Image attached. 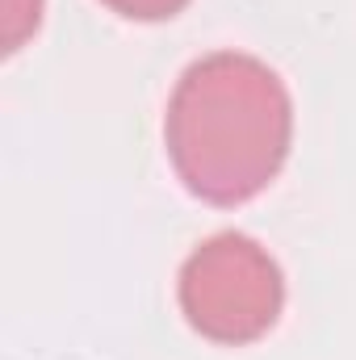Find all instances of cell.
I'll return each instance as SVG.
<instances>
[{
  "label": "cell",
  "mask_w": 356,
  "mask_h": 360,
  "mask_svg": "<svg viewBox=\"0 0 356 360\" xmlns=\"http://www.w3.org/2000/svg\"><path fill=\"white\" fill-rule=\"evenodd\" d=\"M180 184L205 205L260 197L293 147V96L276 68L243 51H210L180 72L164 113Z\"/></svg>",
  "instance_id": "1"
},
{
  "label": "cell",
  "mask_w": 356,
  "mask_h": 360,
  "mask_svg": "<svg viewBox=\"0 0 356 360\" xmlns=\"http://www.w3.org/2000/svg\"><path fill=\"white\" fill-rule=\"evenodd\" d=\"M184 323L222 348L265 340L285 310V272L243 231H218L189 252L177 276Z\"/></svg>",
  "instance_id": "2"
},
{
  "label": "cell",
  "mask_w": 356,
  "mask_h": 360,
  "mask_svg": "<svg viewBox=\"0 0 356 360\" xmlns=\"http://www.w3.org/2000/svg\"><path fill=\"white\" fill-rule=\"evenodd\" d=\"M101 4L113 8L117 17H130V21H168L189 0H101Z\"/></svg>",
  "instance_id": "4"
},
{
  "label": "cell",
  "mask_w": 356,
  "mask_h": 360,
  "mask_svg": "<svg viewBox=\"0 0 356 360\" xmlns=\"http://www.w3.org/2000/svg\"><path fill=\"white\" fill-rule=\"evenodd\" d=\"M42 21V0H8L4 13V51H17L25 42V34H34Z\"/></svg>",
  "instance_id": "3"
}]
</instances>
